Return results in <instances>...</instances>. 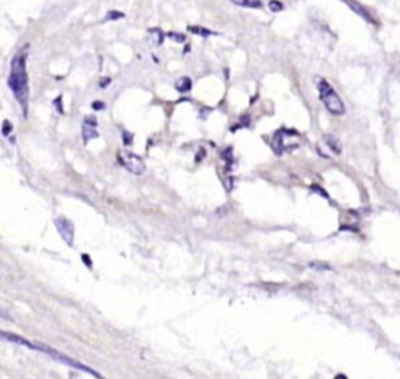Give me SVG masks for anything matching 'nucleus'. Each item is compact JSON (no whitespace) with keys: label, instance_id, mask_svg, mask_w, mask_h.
I'll use <instances>...</instances> for the list:
<instances>
[{"label":"nucleus","instance_id":"nucleus-4","mask_svg":"<svg viewBox=\"0 0 400 379\" xmlns=\"http://www.w3.org/2000/svg\"><path fill=\"white\" fill-rule=\"evenodd\" d=\"M118 162H119L128 172L135 174V175H141V174H144V171H146V165H144V162H142V158H141L139 155H136V154L125 151V149H122V151H119V154H118Z\"/></svg>","mask_w":400,"mask_h":379},{"label":"nucleus","instance_id":"nucleus-10","mask_svg":"<svg viewBox=\"0 0 400 379\" xmlns=\"http://www.w3.org/2000/svg\"><path fill=\"white\" fill-rule=\"evenodd\" d=\"M188 32H191L194 34H199V36H203V38L215 34V32H211V30H208L205 27H199V25H188Z\"/></svg>","mask_w":400,"mask_h":379},{"label":"nucleus","instance_id":"nucleus-16","mask_svg":"<svg viewBox=\"0 0 400 379\" xmlns=\"http://www.w3.org/2000/svg\"><path fill=\"white\" fill-rule=\"evenodd\" d=\"M11 130H13V124H11L10 121H6V119H5V121H3V126H2V135H3V137H8V135L11 134Z\"/></svg>","mask_w":400,"mask_h":379},{"label":"nucleus","instance_id":"nucleus-1","mask_svg":"<svg viewBox=\"0 0 400 379\" xmlns=\"http://www.w3.org/2000/svg\"><path fill=\"white\" fill-rule=\"evenodd\" d=\"M27 55H29V46H24L16 52L11 61V72L8 77V86L13 91L17 103L22 107L24 116L29 111V74H27Z\"/></svg>","mask_w":400,"mask_h":379},{"label":"nucleus","instance_id":"nucleus-19","mask_svg":"<svg viewBox=\"0 0 400 379\" xmlns=\"http://www.w3.org/2000/svg\"><path fill=\"white\" fill-rule=\"evenodd\" d=\"M85 124H90V126H97V119L95 116H92V114H88V116H85Z\"/></svg>","mask_w":400,"mask_h":379},{"label":"nucleus","instance_id":"nucleus-6","mask_svg":"<svg viewBox=\"0 0 400 379\" xmlns=\"http://www.w3.org/2000/svg\"><path fill=\"white\" fill-rule=\"evenodd\" d=\"M0 340H6V342L16 343V345H22V346H27V348H30V349L39 351V345H36V343H31L30 340H27L22 336H17V334H13V332L0 331Z\"/></svg>","mask_w":400,"mask_h":379},{"label":"nucleus","instance_id":"nucleus-23","mask_svg":"<svg viewBox=\"0 0 400 379\" xmlns=\"http://www.w3.org/2000/svg\"><path fill=\"white\" fill-rule=\"evenodd\" d=\"M92 108H94V110H103V108H105V103L100 102V101L92 102Z\"/></svg>","mask_w":400,"mask_h":379},{"label":"nucleus","instance_id":"nucleus-24","mask_svg":"<svg viewBox=\"0 0 400 379\" xmlns=\"http://www.w3.org/2000/svg\"><path fill=\"white\" fill-rule=\"evenodd\" d=\"M0 318H2V320H8V321H11V316L8 315L5 310H2V309H0Z\"/></svg>","mask_w":400,"mask_h":379},{"label":"nucleus","instance_id":"nucleus-2","mask_svg":"<svg viewBox=\"0 0 400 379\" xmlns=\"http://www.w3.org/2000/svg\"><path fill=\"white\" fill-rule=\"evenodd\" d=\"M317 90H319V96H321V101L325 105V108L333 113V114H344L345 113V107L342 99L338 96V93L332 88V85L328 83L327 80H319L317 82Z\"/></svg>","mask_w":400,"mask_h":379},{"label":"nucleus","instance_id":"nucleus-20","mask_svg":"<svg viewBox=\"0 0 400 379\" xmlns=\"http://www.w3.org/2000/svg\"><path fill=\"white\" fill-rule=\"evenodd\" d=\"M311 190L317 191L319 195H322L324 198H327V199H328V195H327V191H325V190H322V188H319V185H311Z\"/></svg>","mask_w":400,"mask_h":379},{"label":"nucleus","instance_id":"nucleus-9","mask_svg":"<svg viewBox=\"0 0 400 379\" xmlns=\"http://www.w3.org/2000/svg\"><path fill=\"white\" fill-rule=\"evenodd\" d=\"M82 134H83L85 143H88V141L92 139V138H97V137H99V132L95 130V127H94V126H90V124H85V122H83Z\"/></svg>","mask_w":400,"mask_h":379},{"label":"nucleus","instance_id":"nucleus-12","mask_svg":"<svg viewBox=\"0 0 400 379\" xmlns=\"http://www.w3.org/2000/svg\"><path fill=\"white\" fill-rule=\"evenodd\" d=\"M327 144L330 146V149H332V151H333L335 154H339V152H341V144H339V141H338L336 138H333V137L328 135V137H327Z\"/></svg>","mask_w":400,"mask_h":379},{"label":"nucleus","instance_id":"nucleus-8","mask_svg":"<svg viewBox=\"0 0 400 379\" xmlns=\"http://www.w3.org/2000/svg\"><path fill=\"white\" fill-rule=\"evenodd\" d=\"M192 88V82L189 77H182L175 82V90L179 93H188Z\"/></svg>","mask_w":400,"mask_h":379},{"label":"nucleus","instance_id":"nucleus-15","mask_svg":"<svg viewBox=\"0 0 400 379\" xmlns=\"http://www.w3.org/2000/svg\"><path fill=\"white\" fill-rule=\"evenodd\" d=\"M269 8H271V11L278 13V11L283 10V5H281V2H278V0H271V2H269Z\"/></svg>","mask_w":400,"mask_h":379},{"label":"nucleus","instance_id":"nucleus-5","mask_svg":"<svg viewBox=\"0 0 400 379\" xmlns=\"http://www.w3.org/2000/svg\"><path fill=\"white\" fill-rule=\"evenodd\" d=\"M55 227H57L58 234L61 235V239H63L69 246H74L75 227H74L72 221L64 216H58V218H55Z\"/></svg>","mask_w":400,"mask_h":379},{"label":"nucleus","instance_id":"nucleus-13","mask_svg":"<svg viewBox=\"0 0 400 379\" xmlns=\"http://www.w3.org/2000/svg\"><path fill=\"white\" fill-rule=\"evenodd\" d=\"M123 17V13H121V11H110V13H106V16H105V22L106 21H118V19H122Z\"/></svg>","mask_w":400,"mask_h":379},{"label":"nucleus","instance_id":"nucleus-14","mask_svg":"<svg viewBox=\"0 0 400 379\" xmlns=\"http://www.w3.org/2000/svg\"><path fill=\"white\" fill-rule=\"evenodd\" d=\"M166 36H167V38H171V39H174L175 42H185V41H186V36H185V34H182V33H175V32L167 33Z\"/></svg>","mask_w":400,"mask_h":379},{"label":"nucleus","instance_id":"nucleus-11","mask_svg":"<svg viewBox=\"0 0 400 379\" xmlns=\"http://www.w3.org/2000/svg\"><path fill=\"white\" fill-rule=\"evenodd\" d=\"M233 3L246 8H261V0H232Z\"/></svg>","mask_w":400,"mask_h":379},{"label":"nucleus","instance_id":"nucleus-3","mask_svg":"<svg viewBox=\"0 0 400 379\" xmlns=\"http://www.w3.org/2000/svg\"><path fill=\"white\" fill-rule=\"evenodd\" d=\"M39 351H41V352H46V354H49L52 359H55L57 362H61V364H64V365H67V367H72V368H75V370H80V372L88 373V375H91V376H94V378H102V375H100L99 372H95V370L90 368L88 365H85V364H82V362H78V360H75V359H72V357H69V356L63 354V352H60V351H57V349H53V348H50V346H47V345H39Z\"/></svg>","mask_w":400,"mask_h":379},{"label":"nucleus","instance_id":"nucleus-21","mask_svg":"<svg viewBox=\"0 0 400 379\" xmlns=\"http://www.w3.org/2000/svg\"><path fill=\"white\" fill-rule=\"evenodd\" d=\"M131 141H133V137L128 134V132H123V144H125V146H130V144H131Z\"/></svg>","mask_w":400,"mask_h":379},{"label":"nucleus","instance_id":"nucleus-7","mask_svg":"<svg viewBox=\"0 0 400 379\" xmlns=\"http://www.w3.org/2000/svg\"><path fill=\"white\" fill-rule=\"evenodd\" d=\"M344 2L347 3V5H349V6L352 8V10H353L355 13H357L358 16H361L363 19H366V21H368V22H370V24H375V19L370 16V13H369V11L366 10V8H364V6H361V5L357 2V0H344Z\"/></svg>","mask_w":400,"mask_h":379},{"label":"nucleus","instance_id":"nucleus-18","mask_svg":"<svg viewBox=\"0 0 400 379\" xmlns=\"http://www.w3.org/2000/svg\"><path fill=\"white\" fill-rule=\"evenodd\" d=\"M53 105L57 107L58 113H61V114L64 113V110H63V98H61V96H58V98H57L55 101H53Z\"/></svg>","mask_w":400,"mask_h":379},{"label":"nucleus","instance_id":"nucleus-17","mask_svg":"<svg viewBox=\"0 0 400 379\" xmlns=\"http://www.w3.org/2000/svg\"><path fill=\"white\" fill-rule=\"evenodd\" d=\"M150 34H155L156 44H161L163 42V32L159 30V29H152V30H150Z\"/></svg>","mask_w":400,"mask_h":379},{"label":"nucleus","instance_id":"nucleus-22","mask_svg":"<svg viewBox=\"0 0 400 379\" xmlns=\"http://www.w3.org/2000/svg\"><path fill=\"white\" fill-rule=\"evenodd\" d=\"M110 83H111V78H110V77H103L99 85H100V88H106Z\"/></svg>","mask_w":400,"mask_h":379},{"label":"nucleus","instance_id":"nucleus-25","mask_svg":"<svg viewBox=\"0 0 400 379\" xmlns=\"http://www.w3.org/2000/svg\"><path fill=\"white\" fill-rule=\"evenodd\" d=\"M82 259L85 260V263H86L88 267H91V259H90V255H88V254H83V255H82Z\"/></svg>","mask_w":400,"mask_h":379}]
</instances>
